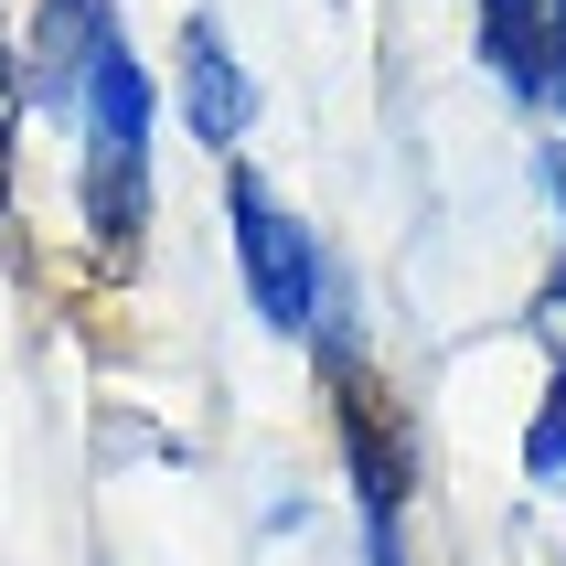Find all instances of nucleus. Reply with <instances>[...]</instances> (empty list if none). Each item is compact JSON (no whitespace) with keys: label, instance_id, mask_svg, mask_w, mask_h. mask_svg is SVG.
<instances>
[{"label":"nucleus","instance_id":"1","mask_svg":"<svg viewBox=\"0 0 566 566\" xmlns=\"http://www.w3.org/2000/svg\"><path fill=\"white\" fill-rule=\"evenodd\" d=\"M235 268H247V300H256V321L268 332H311L321 321V247H311V224L300 214H279L256 182H235Z\"/></svg>","mask_w":566,"mask_h":566},{"label":"nucleus","instance_id":"2","mask_svg":"<svg viewBox=\"0 0 566 566\" xmlns=\"http://www.w3.org/2000/svg\"><path fill=\"white\" fill-rule=\"evenodd\" d=\"M481 54L524 107L566 118V0H481Z\"/></svg>","mask_w":566,"mask_h":566},{"label":"nucleus","instance_id":"3","mask_svg":"<svg viewBox=\"0 0 566 566\" xmlns=\"http://www.w3.org/2000/svg\"><path fill=\"white\" fill-rule=\"evenodd\" d=\"M182 118H192V139H214V150H235L247 118H256V86H247V64L224 54L214 22L182 32Z\"/></svg>","mask_w":566,"mask_h":566},{"label":"nucleus","instance_id":"4","mask_svg":"<svg viewBox=\"0 0 566 566\" xmlns=\"http://www.w3.org/2000/svg\"><path fill=\"white\" fill-rule=\"evenodd\" d=\"M524 471H535V481H566V375L545 385L535 428H524Z\"/></svg>","mask_w":566,"mask_h":566},{"label":"nucleus","instance_id":"5","mask_svg":"<svg viewBox=\"0 0 566 566\" xmlns=\"http://www.w3.org/2000/svg\"><path fill=\"white\" fill-rule=\"evenodd\" d=\"M545 192H556V214H566V139L545 150ZM556 300H566V279H556Z\"/></svg>","mask_w":566,"mask_h":566}]
</instances>
